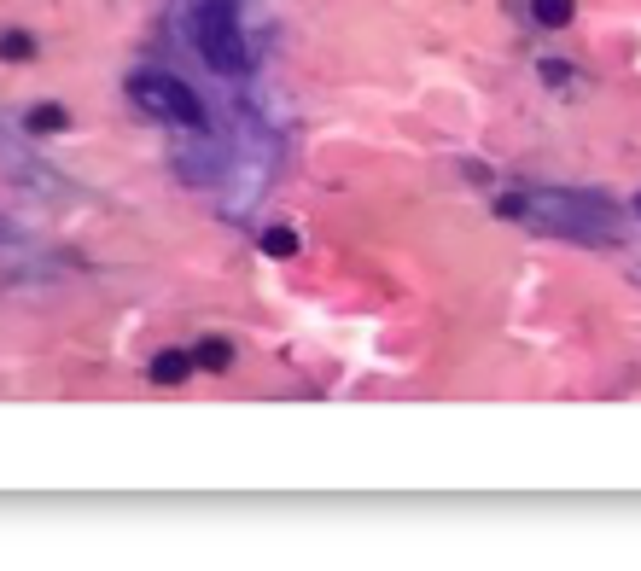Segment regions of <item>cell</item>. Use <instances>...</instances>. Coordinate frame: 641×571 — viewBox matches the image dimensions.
Returning <instances> with one entry per match:
<instances>
[{
	"instance_id": "obj_3",
	"label": "cell",
	"mask_w": 641,
	"mask_h": 571,
	"mask_svg": "<svg viewBox=\"0 0 641 571\" xmlns=\"http://www.w3.org/2000/svg\"><path fill=\"white\" fill-rule=\"evenodd\" d=\"M187 368H193V362H187L181 350H164V356L152 362V379H158V385H175V379H187Z\"/></svg>"
},
{
	"instance_id": "obj_4",
	"label": "cell",
	"mask_w": 641,
	"mask_h": 571,
	"mask_svg": "<svg viewBox=\"0 0 641 571\" xmlns=\"http://www.w3.org/2000/svg\"><path fill=\"white\" fill-rule=\"evenodd\" d=\"M537 24L542 30H566L572 24V0H537Z\"/></svg>"
},
{
	"instance_id": "obj_5",
	"label": "cell",
	"mask_w": 641,
	"mask_h": 571,
	"mask_svg": "<svg viewBox=\"0 0 641 571\" xmlns=\"http://www.w3.org/2000/svg\"><path fill=\"white\" fill-rule=\"evenodd\" d=\"M193 362H199V368H210V373H222V368H228V362H234V350H228L222 338H204V344H199V356H193Z\"/></svg>"
},
{
	"instance_id": "obj_7",
	"label": "cell",
	"mask_w": 641,
	"mask_h": 571,
	"mask_svg": "<svg viewBox=\"0 0 641 571\" xmlns=\"http://www.w3.org/2000/svg\"><path fill=\"white\" fill-rule=\"evenodd\" d=\"M30 53H35V41L24 30H6V35H0V59H12V65H18V59H30Z\"/></svg>"
},
{
	"instance_id": "obj_6",
	"label": "cell",
	"mask_w": 641,
	"mask_h": 571,
	"mask_svg": "<svg viewBox=\"0 0 641 571\" xmlns=\"http://www.w3.org/2000/svg\"><path fill=\"white\" fill-rule=\"evenodd\" d=\"M263 251H269V257H298V234H292V228H269V234H263Z\"/></svg>"
},
{
	"instance_id": "obj_8",
	"label": "cell",
	"mask_w": 641,
	"mask_h": 571,
	"mask_svg": "<svg viewBox=\"0 0 641 571\" xmlns=\"http://www.w3.org/2000/svg\"><path fill=\"white\" fill-rule=\"evenodd\" d=\"M30 129H65V111H59V105H35Z\"/></svg>"
},
{
	"instance_id": "obj_1",
	"label": "cell",
	"mask_w": 641,
	"mask_h": 571,
	"mask_svg": "<svg viewBox=\"0 0 641 571\" xmlns=\"http://www.w3.org/2000/svg\"><path fill=\"white\" fill-rule=\"evenodd\" d=\"M129 94H135L140 111H152V117H164V123H181V129H204V100L187 88V82H175L164 70H140L135 82H129Z\"/></svg>"
},
{
	"instance_id": "obj_2",
	"label": "cell",
	"mask_w": 641,
	"mask_h": 571,
	"mask_svg": "<svg viewBox=\"0 0 641 571\" xmlns=\"http://www.w3.org/2000/svg\"><path fill=\"white\" fill-rule=\"evenodd\" d=\"M199 47L204 59L216 70H228V76H239V70L251 65V53H245V41H239V24L228 6H204L199 12Z\"/></svg>"
}]
</instances>
